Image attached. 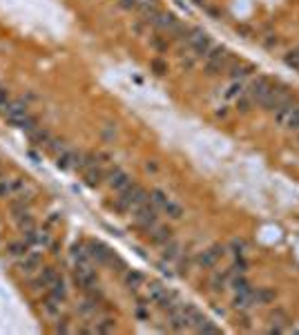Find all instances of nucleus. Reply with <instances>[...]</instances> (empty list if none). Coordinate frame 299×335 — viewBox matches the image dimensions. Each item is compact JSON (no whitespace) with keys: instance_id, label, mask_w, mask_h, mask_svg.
Segmentation results:
<instances>
[{"instance_id":"cd10ccee","label":"nucleus","mask_w":299,"mask_h":335,"mask_svg":"<svg viewBox=\"0 0 299 335\" xmlns=\"http://www.w3.org/2000/svg\"><path fill=\"white\" fill-rule=\"evenodd\" d=\"M244 92L246 90H244V85H241V80H234V83L226 90V98H239Z\"/></svg>"},{"instance_id":"4c0bfd02","label":"nucleus","mask_w":299,"mask_h":335,"mask_svg":"<svg viewBox=\"0 0 299 335\" xmlns=\"http://www.w3.org/2000/svg\"><path fill=\"white\" fill-rule=\"evenodd\" d=\"M96 331H98V333H110V331H114V322H112V320H103V322L96 326Z\"/></svg>"},{"instance_id":"412c9836","label":"nucleus","mask_w":299,"mask_h":335,"mask_svg":"<svg viewBox=\"0 0 299 335\" xmlns=\"http://www.w3.org/2000/svg\"><path fill=\"white\" fill-rule=\"evenodd\" d=\"M181 255V246L176 242H168V244H163V260H168V262H174L176 257Z\"/></svg>"},{"instance_id":"9d476101","label":"nucleus","mask_w":299,"mask_h":335,"mask_svg":"<svg viewBox=\"0 0 299 335\" xmlns=\"http://www.w3.org/2000/svg\"><path fill=\"white\" fill-rule=\"evenodd\" d=\"M288 324H290V318H288L286 310L274 308L272 313H270V328H268V333H282V331H286Z\"/></svg>"},{"instance_id":"2f4dec72","label":"nucleus","mask_w":299,"mask_h":335,"mask_svg":"<svg viewBox=\"0 0 299 335\" xmlns=\"http://www.w3.org/2000/svg\"><path fill=\"white\" fill-rule=\"evenodd\" d=\"M252 105H254V103H252V100H250V96H248V94H246V92H244V94H241V96L237 98V108L241 110V112H250V108H252Z\"/></svg>"},{"instance_id":"b1692460","label":"nucleus","mask_w":299,"mask_h":335,"mask_svg":"<svg viewBox=\"0 0 299 335\" xmlns=\"http://www.w3.org/2000/svg\"><path fill=\"white\" fill-rule=\"evenodd\" d=\"M166 293H168V288H166V286H161L158 282H154V284H150L148 300H150V302H158V300H161Z\"/></svg>"},{"instance_id":"0eeeda50","label":"nucleus","mask_w":299,"mask_h":335,"mask_svg":"<svg viewBox=\"0 0 299 335\" xmlns=\"http://www.w3.org/2000/svg\"><path fill=\"white\" fill-rule=\"evenodd\" d=\"M224 255H226V246H219V244H216V246H212V248H208V250H204V252L196 255V264H199L201 268H212Z\"/></svg>"},{"instance_id":"f3484780","label":"nucleus","mask_w":299,"mask_h":335,"mask_svg":"<svg viewBox=\"0 0 299 335\" xmlns=\"http://www.w3.org/2000/svg\"><path fill=\"white\" fill-rule=\"evenodd\" d=\"M143 284H146V277H143V272H136V270H128V272H125V286H128L130 290H138Z\"/></svg>"},{"instance_id":"f03ea898","label":"nucleus","mask_w":299,"mask_h":335,"mask_svg":"<svg viewBox=\"0 0 299 335\" xmlns=\"http://www.w3.org/2000/svg\"><path fill=\"white\" fill-rule=\"evenodd\" d=\"M186 47L196 56V58H206V54L214 47V42H212V38L204 30H188Z\"/></svg>"},{"instance_id":"dca6fc26","label":"nucleus","mask_w":299,"mask_h":335,"mask_svg":"<svg viewBox=\"0 0 299 335\" xmlns=\"http://www.w3.org/2000/svg\"><path fill=\"white\" fill-rule=\"evenodd\" d=\"M30 138H32V143L34 146H45V148H50V143H52V134L47 132V130H42V128H36V130H32L30 132Z\"/></svg>"},{"instance_id":"bb28decb","label":"nucleus","mask_w":299,"mask_h":335,"mask_svg":"<svg viewBox=\"0 0 299 335\" xmlns=\"http://www.w3.org/2000/svg\"><path fill=\"white\" fill-rule=\"evenodd\" d=\"M254 67L252 65H232L230 67V76H232L234 80H239V78H244L246 74H250Z\"/></svg>"},{"instance_id":"a211bd4d","label":"nucleus","mask_w":299,"mask_h":335,"mask_svg":"<svg viewBox=\"0 0 299 335\" xmlns=\"http://www.w3.org/2000/svg\"><path fill=\"white\" fill-rule=\"evenodd\" d=\"M47 290H50V295H52V298H54V300H58V302H62V300L67 298V288H65V282H62L60 277H56V280H54V282H52V284H50V288H47Z\"/></svg>"},{"instance_id":"c85d7f7f","label":"nucleus","mask_w":299,"mask_h":335,"mask_svg":"<svg viewBox=\"0 0 299 335\" xmlns=\"http://www.w3.org/2000/svg\"><path fill=\"white\" fill-rule=\"evenodd\" d=\"M210 286H212V290H224V286H226V272H214V275L210 277Z\"/></svg>"},{"instance_id":"ea45409f","label":"nucleus","mask_w":299,"mask_h":335,"mask_svg":"<svg viewBox=\"0 0 299 335\" xmlns=\"http://www.w3.org/2000/svg\"><path fill=\"white\" fill-rule=\"evenodd\" d=\"M9 100H12V98H9L7 90H2V88H0V112H2V110L7 108V103H9Z\"/></svg>"},{"instance_id":"5701e85b","label":"nucleus","mask_w":299,"mask_h":335,"mask_svg":"<svg viewBox=\"0 0 299 335\" xmlns=\"http://www.w3.org/2000/svg\"><path fill=\"white\" fill-rule=\"evenodd\" d=\"M284 128H288V130H299V105H292V108H290Z\"/></svg>"},{"instance_id":"2eb2a0df","label":"nucleus","mask_w":299,"mask_h":335,"mask_svg":"<svg viewBox=\"0 0 299 335\" xmlns=\"http://www.w3.org/2000/svg\"><path fill=\"white\" fill-rule=\"evenodd\" d=\"M150 239H152V244H158V246H163V244H168L172 239V228L168 226H154L152 230H150Z\"/></svg>"},{"instance_id":"c756f323","label":"nucleus","mask_w":299,"mask_h":335,"mask_svg":"<svg viewBox=\"0 0 299 335\" xmlns=\"http://www.w3.org/2000/svg\"><path fill=\"white\" fill-rule=\"evenodd\" d=\"M284 63H286L288 67H292V70H299V50L288 52V54L284 56Z\"/></svg>"},{"instance_id":"ddd939ff","label":"nucleus","mask_w":299,"mask_h":335,"mask_svg":"<svg viewBox=\"0 0 299 335\" xmlns=\"http://www.w3.org/2000/svg\"><path fill=\"white\" fill-rule=\"evenodd\" d=\"M40 266V252L38 250H32L30 248V252H27L25 257L20 260V272H25V275H32L36 268Z\"/></svg>"},{"instance_id":"39448f33","label":"nucleus","mask_w":299,"mask_h":335,"mask_svg":"<svg viewBox=\"0 0 299 335\" xmlns=\"http://www.w3.org/2000/svg\"><path fill=\"white\" fill-rule=\"evenodd\" d=\"M272 88H274V83L268 78V76H257V78L250 83V88L246 90V94H248L254 105H259L270 92H272Z\"/></svg>"},{"instance_id":"473e14b6","label":"nucleus","mask_w":299,"mask_h":335,"mask_svg":"<svg viewBox=\"0 0 299 335\" xmlns=\"http://www.w3.org/2000/svg\"><path fill=\"white\" fill-rule=\"evenodd\" d=\"M232 286H234V290H237V293H239V290H248L250 288V284H248V280H246V277L244 275H237V277H234V280H232Z\"/></svg>"},{"instance_id":"4be33fe9","label":"nucleus","mask_w":299,"mask_h":335,"mask_svg":"<svg viewBox=\"0 0 299 335\" xmlns=\"http://www.w3.org/2000/svg\"><path fill=\"white\" fill-rule=\"evenodd\" d=\"M274 300V290L270 288H254V304H270Z\"/></svg>"},{"instance_id":"a878e982","label":"nucleus","mask_w":299,"mask_h":335,"mask_svg":"<svg viewBox=\"0 0 299 335\" xmlns=\"http://www.w3.org/2000/svg\"><path fill=\"white\" fill-rule=\"evenodd\" d=\"M42 280V284H45V288H50V284L58 277V272H56V268H52V266H47V268H42L40 270V275H38Z\"/></svg>"},{"instance_id":"f257e3e1","label":"nucleus","mask_w":299,"mask_h":335,"mask_svg":"<svg viewBox=\"0 0 299 335\" xmlns=\"http://www.w3.org/2000/svg\"><path fill=\"white\" fill-rule=\"evenodd\" d=\"M148 199H150V194L141 188V186L130 184L128 188H125V190H120V192H118L116 208H118V210H123V212H134V210H136L138 206H143V204H146Z\"/></svg>"},{"instance_id":"37998d69","label":"nucleus","mask_w":299,"mask_h":335,"mask_svg":"<svg viewBox=\"0 0 299 335\" xmlns=\"http://www.w3.org/2000/svg\"><path fill=\"white\" fill-rule=\"evenodd\" d=\"M146 170H148V172H156V170H158L156 161H148V164H146Z\"/></svg>"},{"instance_id":"a19ab883","label":"nucleus","mask_w":299,"mask_h":335,"mask_svg":"<svg viewBox=\"0 0 299 335\" xmlns=\"http://www.w3.org/2000/svg\"><path fill=\"white\" fill-rule=\"evenodd\" d=\"M232 270L234 272H246V262H244V257H241V255H237V262H234Z\"/></svg>"},{"instance_id":"6e6552de","label":"nucleus","mask_w":299,"mask_h":335,"mask_svg":"<svg viewBox=\"0 0 299 335\" xmlns=\"http://www.w3.org/2000/svg\"><path fill=\"white\" fill-rule=\"evenodd\" d=\"M105 179H108L110 188H114L116 192H120V190H125L130 184H132L130 174H128L125 170H120V168H112L110 172H105Z\"/></svg>"},{"instance_id":"423d86ee","label":"nucleus","mask_w":299,"mask_h":335,"mask_svg":"<svg viewBox=\"0 0 299 335\" xmlns=\"http://www.w3.org/2000/svg\"><path fill=\"white\" fill-rule=\"evenodd\" d=\"M288 100H290V96H288L286 90H274V88H272V92H270L268 96L264 98L262 103H259V108L266 110V112H274V110L282 108V105L288 103Z\"/></svg>"},{"instance_id":"9b49d317","label":"nucleus","mask_w":299,"mask_h":335,"mask_svg":"<svg viewBox=\"0 0 299 335\" xmlns=\"http://www.w3.org/2000/svg\"><path fill=\"white\" fill-rule=\"evenodd\" d=\"M232 304H234V308H239V310H248V308H252V306H254V288L250 286L248 290H239V293L234 295Z\"/></svg>"},{"instance_id":"79ce46f5","label":"nucleus","mask_w":299,"mask_h":335,"mask_svg":"<svg viewBox=\"0 0 299 335\" xmlns=\"http://www.w3.org/2000/svg\"><path fill=\"white\" fill-rule=\"evenodd\" d=\"M114 134H116V130H114V126H105V128H103V136H105V138H112Z\"/></svg>"},{"instance_id":"aec40b11","label":"nucleus","mask_w":299,"mask_h":335,"mask_svg":"<svg viewBox=\"0 0 299 335\" xmlns=\"http://www.w3.org/2000/svg\"><path fill=\"white\" fill-rule=\"evenodd\" d=\"M60 304H62V302L54 300V298L50 295V298L42 302V310H45L47 318H58V313H60Z\"/></svg>"},{"instance_id":"e433bc0d","label":"nucleus","mask_w":299,"mask_h":335,"mask_svg":"<svg viewBox=\"0 0 299 335\" xmlns=\"http://www.w3.org/2000/svg\"><path fill=\"white\" fill-rule=\"evenodd\" d=\"M152 70H154V72H156V74H158V76H161V74H166V72H168V65H166V63H163V60H161V58H154V60H152Z\"/></svg>"},{"instance_id":"7c9ffc66","label":"nucleus","mask_w":299,"mask_h":335,"mask_svg":"<svg viewBox=\"0 0 299 335\" xmlns=\"http://www.w3.org/2000/svg\"><path fill=\"white\" fill-rule=\"evenodd\" d=\"M14 194V186L9 179H0V199H7Z\"/></svg>"},{"instance_id":"1a4fd4ad","label":"nucleus","mask_w":299,"mask_h":335,"mask_svg":"<svg viewBox=\"0 0 299 335\" xmlns=\"http://www.w3.org/2000/svg\"><path fill=\"white\" fill-rule=\"evenodd\" d=\"M88 252H90V260L96 262V264H112L114 262L112 250H110L108 246H103V244H98V242L88 244Z\"/></svg>"},{"instance_id":"20e7f679","label":"nucleus","mask_w":299,"mask_h":335,"mask_svg":"<svg viewBox=\"0 0 299 335\" xmlns=\"http://www.w3.org/2000/svg\"><path fill=\"white\" fill-rule=\"evenodd\" d=\"M134 219H136V224L143 228V230H152L154 226L158 224V208L152 204V201H146L143 206H138L136 210H134Z\"/></svg>"},{"instance_id":"4468645a","label":"nucleus","mask_w":299,"mask_h":335,"mask_svg":"<svg viewBox=\"0 0 299 335\" xmlns=\"http://www.w3.org/2000/svg\"><path fill=\"white\" fill-rule=\"evenodd\" d=\"M30 244L25 242V239H20V242H9L7 244V255L12 257V260H22V257L30 252Z\"/></svg>"},{"instance_id":"c9c22d12","label":"nucleus","mask_w":299,"mask_h":335,"mask_svg":"<svg viewBox=\"0 0 299 335\" xmlns=\"http://www.w3.org/2000/svg\"><path fill=\"white\" fill-rule=\"evenodd\" d=\"M152 47L156 52H166L168 50V40L163 42V36H152Z\"/></svg>"},{"instance_id":"58836bf2","label":"nucleus","mask_w":299,"mask_h":335,"mask_svg":"<svg viewBox=\"0 0 299 335\" xmlns=\"http://www.w3.org/2000/svg\"><path fill=\"white\" fill-rule=\"evenodd\" d=\"M136 4H138V0H118V7L120 9H136Z\"/></svg>"},{"instance_id":"72a5a7b5","label":"nucleus","mask_w":299,"mask_h":335,"mask_svg":"<svg viewBox=\"0 0 299 335\" xmlns=\"http://www.w3.org/2000/svg\"><path fill=\"white\" fill-rule=\"evenodd\" d=\"M230 248H232L234 255H244V252H246V242H244V239H232V242H230Z\"/></svg>"},{"instance_id":"393cba45","label":"nucleus","mask_w":299,"mask_h":335,"mask_svg":"<svg viewBox=\"0 0 299 335\" xmlns=\"http://www.w3.org/2000/svg\"><path fill=\"white\" fill-rule=\"evenodd\" d=\"M168 199H170V197H168V194L163 192V190H158V188H156V190H152V192H150V201H152V204L156 206L158 210H161L163 206L168 204Z\"/></svg>"},{"instance_id":"7ed1b4c3","label":"nucleus","mask_w":299,"mask_h":335,"mask_svg":"<svg viewBox=\"0 0 299 335\" xmlns=\"http://www.w3.org/2000/svg\"><path fill=\"white\" fill-rule=\"evenodd\" d=\"M230 54L224 50V47H212V50L206 54V74L208 76H216L221 72H226L230 67Z\"/></svg>"},{"instance_id":"f8f14e48","label":"nucleus","mask_w":299,"mask_h":335,"mask_svg":"<svg viewBox=\"0 0 299 335\" xmlns=\"http://www.w3.org/2000/svg\"><path fill=\"white\" fill-rule=\"evenodd\" d=\"M83 179H85V184H88V186L96 188V186H100V181L105 179V172H103V168H100L98 164H94V166H90V168H85V170H83Z\"/></svg>"},{"instance_id":"f704fd0d","label":"nucleus","mask_w":299,"mask_h":335,"mask_svg":"<svg viewBox=\"0 0 299 335\" xmlns=\"http://www.w3.org/2000/svg\"><path fill=\"white\" fill-rule=\"evenodd\" d=\"M199 333H221V328L216 326V324H212L210 320H206L204 324H201V328H199Z\"/></svg>"},{"instance_id":"6ab92c4d","label":"nucleus","mask_w":299,"mask_h":335,"mask_svg":"<svg viewBox=\"0 0 299 335\" xmlns=\"http://www.w3.org/2000/svg\"><path fill=\"white\" fill-rule=\"evenodd\" d=\"M163 212L168 214L170 219H181L183 214H186V210H183V206L181 204H176V201H172V199H168V204L163 206Z\"/></svg>"}]
</instances>
